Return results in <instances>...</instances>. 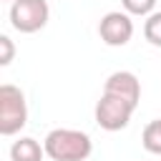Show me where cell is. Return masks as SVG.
Segmentation results:
<instances>
[{
	"mask_svg": "<svg viewBox=\"0 0 161 161\" xmlns=\"http://www.w3.org/2000/svg\"><path fill=\"white\" fill-rule=\"evenodd\" d=\"M45 156L53 161H86L93 151V141L88 133L75 128H53L45 141Z\"/></svg>",
	"mask_w": 161,
	"mask_h": 161,
	"instance_id": "obj_1",
	"label": "cell"
},
{
	"mask_svg": "<svg viewBox=\"0 0 161 161\" xmlns=\"http://www.w3.org/2000/svg\"><path fill=\"white\" fill-rule=\"evenodd\" d=\"M25 123H28L25 93L13 83H3L0 86V133L15 136Z\"/></svg>",
	"mask_w": 161,
	"mask_h": 161,
	"instance_id": "obj_2",
	"label": "cell"
},
{
	"mask_svg": "<svg viewBox=\"0 0 161 161\" xmlns=\"http://www.w3.org/2000/svg\"><path fill=\"white\" fill-rule=\"evenodd\" d=\"M50 18V8L45 0H13L10 5V25L18 33H38L45 28Z\"/></svg>",
	"mask_w": 161,
	"mask_h": 161,
	"instance_id": "obj_3",
	"label": "cell"
},
{
	"mask_svg": "<svg viewBox=\"0 0 161 161\" xmlns=\"http://www.w3.org/2000/svg\"><path fill=\"white\" fill-rule=\"evenodd\" d=\"M133 111H136V106H131L128 101H123L113 93H103L101 101L96 103V123L103 131H121L128 126Z\"/></svg>",
	"mask_w": 161,
	"mask_h": 161,
	"instance_id": "obj_4",
	"label": "cell"
},
{
	"mask_svg": "<svg viewBox=\"0 0 161 161\" xmlns=\"http://www.w3.org/2000/svg\"><path fill=\"white\" fill-rule=\"evenodd\" d=\"M98 35L111 48L126 45L133 38V20H131V15L128 13H121V10L106 13L101 18V23H98Z\"/></svg>",
	"mask_w": 161,
	"mask_h": 161,
	"instance_id": "obj_5",
	"label": "cell"
},
{
	"mask_svg": "<svg viewBox=\"0 0 161 161\" xmlns=\"http://www.w3.org/2000/svg\"><path fill=\"white\" fill-rule=\"evenodd\" d=\"M103 93H113V96L128 101L131 106H138V101H141V83H138V78L131 70H116V73H111L106 78Z\"/></svg>",
	"mask_w": 161,
	"mask_h": 161,
	"instance_id": "obj_6",
	"label": "cell"
},
{
	"mask_svg": "<svg viewBox=\"0 0 161 161\" xmlns=\"http://www.w3.org/2000/svg\"><path fill=\"white\" fill-rule=\"evenodd\" d=\"M43 156H45V146H40L30 136H23L10 146V158L13 161H43Z\"/></svg>",
	"mask_w": 161,
	"mask_h": 161,
	"instance_id": "obj_7",
	"label": "cell"
},
{
	"mask_svg": "<svg viewBox=\"0 0 161 161\" xmlns=\"http://www.w3.org/2000/svg\"><path fill=\"white\" fill-rule=\"evenodd\" d=\"M141 143L148 153H156L161 156V118H153L143 126V133H141Z\"/></svg>",
	"mask_w": 161,
	"mask_h": 161,
	"instance_id": "obj_8",
	"label": "cell"
},
{
	"mask_svg": "<svg viewBox=\"0 0 161 161\" xmlns=\"http://www.w3.org/2000/svg\"><path fill=\"white\" fill-rule=\"evenodd\" d=\"M143 35L151 45L161 48V13H151L146 15V23H143Z\"/></svg>",
	"mask_w": 161,
	"mask_h": 161,
	"instance_id": "obj_9",
	"label": "cell"
},
{
	"mask_svg": "<svg viewBox=\"0 0 161 161\" xmlns=\"http://www.w3.org/2000/svg\"><path fill=\"white\" fill-rule=\"evenodd\" d=\"M121 5H123V10L128 13V15H151L153 13V8H156V0H121Z\"/></svg>",
	"mask_w": 161,
	"mask_h": 161,
	"instance_id": "obj_10",
	"label": "cell"
},
{
	"mask_svg": "<svg viewBox=\"0 0 161 161\" xmlns=\"http://www.w3.org/2000/svg\"><path fill=\"white\" fill-rule=\"evenodd\" d=\"M13 55H15L13 40L8 35H0V65H10L13 63Z\"/></svg>",
	"mask_w": 161,
	"mask_h": 161,
	"instance_id": "obj_11",
	"label": "cell"
}]
</instances>
